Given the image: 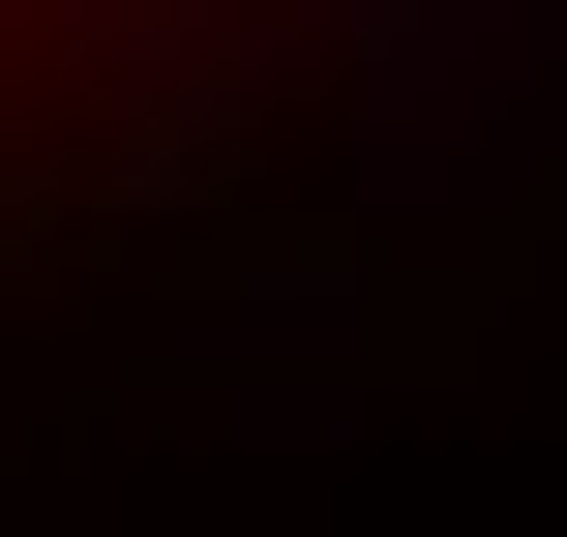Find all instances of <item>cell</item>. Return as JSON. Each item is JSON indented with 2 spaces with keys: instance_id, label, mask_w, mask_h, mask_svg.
Segmentation results:
<instances>
[{
  "instance_id": "1",
  "label": "cell",
  "mask_w": 567,
  "mask_h": 537,
  "mask_svg": "<svg viewBox=\"0 0 567 537\" xmlns=\"http://www.w3.org/2000/svg\"><path fill=\"white\" fill-rule=\"evenodd\" d=\"M299 90H329L359 239H419V209H478V179H538V149H567V0H329Z\"/></svg>"
},
{
  "instance_id": "2",
  "label": "cell",
  "mask_w": 567,
  "mask_h": 537,
  "mask_svg": "<svg viewBox=\"0 0 567 537\" xmlns=\"http://www.w3.org/2000/svg\"><path fill=\"white\" fill-rule=\"evenodd\" d=\"M299 30L329 0H60V60H90V149H120V209H209L269 120H299Z\"/></svg>"
}]
</instances>
